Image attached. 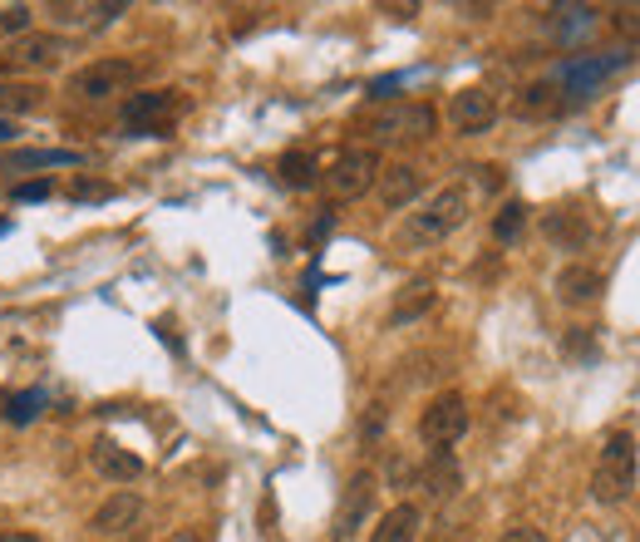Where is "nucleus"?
<instances>
[{"label":"nucleus","mask_w":640,"mask_h":542,"mask_svg":"<svg viewBox=\"0 0 640 542\" xmlns=\"http://www.w3.org/2000/svg\"><path fill=\"white\" fill-rule=\"evenodd\" d=\"M85 153L75 149H11L0 153V173H35V168H79Z\"/></svg>","instance_id":"nucleus-16"},{"label":"nucleus","mask_w":640,"mask_h":542,"mask_svg":"<svg viewBox=\"0 0 640 542\" xmlns=\"http://www.w3.org/2000/svg\"><path fill=\"white\" fill-rule=\"evenodd\" d=\"M428 306H434V287H428V281H409V287L399 291L395 311H389V326H409V320H419Z\"/></svg>","instance_id":"nucleus-22"},{"label":"nucleus","mask_w":640,"mask_h":542,"mask_svg":"<svg viewBox=\"0 0 640 542\" xmlns=\"http://www.w3.org/2000/svg\"><path fill=\"white\" fill-rule=\"evenodd\" d=\"M64 35H15L11 45H5V54H0V75H44V70H54V64L64 60Z\"/></svg>","instance_id":"nucleus-9"},{"label":"nucleus","mask_w":640,"mask_h":542,"mask_svg":"<svg viewBox=\"0 0 640 542\" xmlns=\"http://www.w3.org/2000/svg\"><path fill=\"white\" fill-rule=\"evenodd\" d=\"M601 291H606V277L587 262H572V266L556 272V297H562L566 306H587V301H597Z\"/></svg>","instance_id":"nucleus-15"},{"label":"nucleus","mask_w":640,"mask_h":542,"mask_svg":"<svg viewBox=\"0 0 640 542\" xmlns=\"http://www.w3.org/2000/svg\"><path fill=\"white\" fill-rule=\"evenodd\" d=\"M168 542H203V538H197V532H188V528H182V532H172Z\"/></svg>","instance_id":"nucleus-34"},{"label":"nucleus","mask_w":640,"mask_h":542,"mask_svg":"<svg viewBox=\"0 0 640 542\" xmlns=\"http://www.w3.org/2000/svg\"><path fill=\"white\" fill-rule=\"evenodd\" d=\"M419 522H424V508H419V503H395V508L374 522L370 542H414Z\"/></svg>","instance_id":"nucleus-18"},{"label":"nucleus","mask_w":640,"mask_h":542,"mask_svg":"<svg viewBox=\"0 0 640 542\" xmlns=\"http://www.w3.org/2000/svg\"><path fill=\"white\" fill-rule=\"evenodd\" d=\"M523 227H527V207H523V202H508V207L492 217V242L512 247L517 237H523Z\"/></svg>","instance_id":"nucleus-26"},{"label":"nucleus","mask_w":640,"mask_h":542,"mask_svg":"<svg viewBox=\"0 0 640 542\" xmlns=\"http://www.w3.org/2000/svg\"><path fill=\"white\" fill-rule=\"evenodd\" d=\"M44 409V394L40 390H25V394H5V419L11 425H30L35 415Z\"/></svg>","instance_id":"nucleus-27"},{"label":"nucleus","mask_w":640,"mask_h":542,"mask_svg":"<svg viewBox=\"0 0 640 542\" xmlns=\"http://www.w3.org/2000/svg\"><path fill=\"white\" fill-rule=\"evenodd\" d=\"M124 0H104V5H54V21L60 25H89V30H104L124 15Z\"/></svg>","instance_id":"nucleus-19"},{"label":"nucleus","mask_w":640,"mask_h":542,"mask_svg":"<svg viewBox=\"0 0 640 542\" xmlns=\"http://www.w3.org/2000/svg\"><path fill=\"white\" fill-rule=\"evenodd\" d=\"M498 542H547V538H542V532H537V528H508Z\"/></svg>","instance_id":"nucleus-32"},{"label":"nucleus","mask_w":640,"mask_h":542,"mask_svg":"<svg viewBox=\"0 0 640 542\" xmlns=\"http://www.w3.org/2000/svg\"><path fill=\"white\" fill-rule=\"evenodd\" d=\"M370 503H374V474H370V468H360V474L350 479V489H345L341 513H335V538L331 542H350L355 528L370 518Z\"/></svg>","instance_id":"nucleus-14"},{"label":"nucleus","mask_w":640,"mask_h":542,"mask_svg":"<svg viewBox=\"0 0 640 542\" xmlns=\"http://www.w3.org/2000/svg\"><path fill=\"white\" fill-rule=\"evenodd\" d=\"M463 434H469V400L459 390H444L438 400H428V409L419 415V439L434 454H448Z\"/></svg>","instance_id":"nucleus-6"},{"label":"nucleus","mask_w":640,"mask_h":542,"mask_svg":"<svg viewBox=\"0 0 640 542\" xmlns=\"http://www.w3.org/2000/svg\"><path fill=\"white\" fill-rule=\"evenodd\" d=\"M0 542H44V538L30 528H0Z\"/></svg>","instance_id":"nucleus-33"},{"label":"nucleus","mask_w":640,"mask_h":542,"mask_svg":"<svg viewBox=\"0 0 640 542\" xmlns=\"http://www.w3.org/2000/svg\"><path fill=\"white\" fill-rule=\"evenodd\" d=\"M69 192H75L79 202H104V198H114V188H108V182H94V178H75V182H69Z\"/></svg>","instance_id":"nucleus-28"},{"label":"nucleus","mask_w":640,"mask_h":542,"mask_svg":"<svg viewBox=\"0 0 640 542\" xmlns=\"http://www.w3.org/2000/svg\"><path fill=\"white\" fill-rule=\"evenodd\" d=\"M44 104V89L35 85H5L0 79V114H35Z\"/></svg>","instance_id":"nucleus-24"},{"label":"nucleus","mask_w":640,"mask_h":542,"mask_svg":"<svg viewBox=\"0 0 640 542\" xmlns=\"http://www.w3.org/2000/svg\"><path fill=\"white\" fill-rule=\"evenodd\" d=\"M11 134H15V128H11V124H5V118H0V143L11 139Z\"/></svg>","instance_id":"nucleus-35"},{"label":"nucleus","mask_w":640,"mask_h":542,"mask_svg":"<svg viewBox=\"0 0 640 542\" xmlns=\"http://www.w3.org/2000/svg\"><path fill=\"white\" fill-rule=\"evenodd\" d=\"M54 192V182H25V188H15V202H44Z\"/></svg>","instance_id":"nucleus-31"},{"label":"nucleus","mask_w":640,"mask_h":542,"mask_svg":"<svg viewBox=\"0 0 640 542\" xmlns=\"http://www.w3.org/2000/svg\"><path fill=\"white\" fill-rule=\"evenodd\" d=\"M380 153L374 149H345L341 159L325 168V192H331V202H355V198H364V192L374 188V178H380Z\"/></svg>","instance_id":"nucleus-7"},{"label":"nucleus","mask_w":640,"mask_h":542,"mask_svg":"<svg viewBox=\"0 0 640 542\" xmlns=\"http://www.w3.org/2000/svg\"><path fill=\"white\" fill-rule=\"evenodd\" d=\"M438 128V114L428 104H384L364 118V134L374 143H419Z\"/></svg>","instance_id":"nucleus-5"},{"label":"nucleus","mask_w":640,"mask_h":542,"mask_svg":"<svg viewBox=\"0 0 640 542\" xmlns=\"http://www.w3.org/2000/svg\"><path fill=\"white\" fill-rule=\"evenodd\" d=\"M448 118H453V128L459 134H483V128L498 124V99L488 94V89H459L453 94V104H448Z\"/></svg>","instance_id":"nucleus-12"},{"label":"nucleus","mask_w":640,"mask_h":542,"mask_svg":"<svg viewBox=\"0 0 640 542\" xmlns=\"http://www.w3.org/2000/svg\"><path fill=\"white\" fill-rule=\"evenodd\" d=\"M616 30L626 35V40H640V5H620V11H616Z\"/></svg>","instance_id":"nucleus-30"},{"label":"nucleus","mask_w":640,"mask_h":542,"mask_svg":"<svg viewBox=\"0 0 640 542\" xmlns=\"http://www.w3.org/2000/svg\"><path fill=\"white\" fill-rule=\"evenodd\" d=\"M469 207H473V192L469 188H438L434 198L419 207L414 217H409V227H405V242L409 247H434V242H444V237H453L463 223H469Z\"/></svg>","instance_id":"nucleus-1"},{"label":"nucleus","mask_w":640,"mask_h":542,"mask_svg":"<svg viewBox=\"0 0 640 542\" xmlns=\"http://www.w3.org/2000/svg\"><path fill=\"white\" fill-rule=\"evenodd\" d=\"M133 85H139V64L114 60V54H104V60H94L69 75V94H79V99H114V94H128Z\"/></svg>","instance_id":"nucleus-8"},{"label":"nucleus","mask_w":640,"mask_h":542,"mask_svg":"<svg viewBox=\"0 0 640 542\" xmlns=\"http://www.w3.org/2000/svg\"><path fill=\"white\" fill-rule=\"evenodd\" d=\"M380 202L384 207H409V202L424 192V173L409 168V163H389V168H380Z\"/></svg>","instance_id":"nucleus-17"},{"label":"nucleus","mask_w":640,"mask_h":542,"mask_svg":"<svg viewBox=\"0 0 640 542\" xmlns=\"http://www.w3.org/2000/svg\"><path fill=\"white\" fill-rule=\"evenodd\" d=\"M89 468L108 483H139L143 479V458L133 449H124L118 439H94L89 444Z\"/></svg>","instance_id":"nucleus-11"},{"label":"nucleus","mask_w":640,"mask_h":542,"mask_svg":"<svg viewBox=\"0 0 640 542\" xmlns=\"http://www.w3.org/2000/svg\"><path fill=\"white\" fill-rule=\"evenodd\" d=\"M424 489H428V499H434V503H444V499H453V493H459V464H453V454H434V458H428Z\"/></svg>","instance_id":"nucleus-21"},{"label":"nucleus","mask_w":640,"mask_h":542,"mask_svg":"<svg viewBox=\"0 0 640 542\" xmlns=\"http://www.w3.org/2000/svg\"><path fill=\"white\" fill-rule=\"evenodd\" d=\"M630 64V50H606V54H576V60H566L562 70H556V94L562 99H591L601 85H606L611 75H620Z\"/></svg>","instance_id":"nucleus-4"},{"label":"nucleus","mask_w":640,"mask_h":542,"mask_svg":"<svg viewBox=\"0 0 640 542\" xmlns=\"http://www.w3.org/2000/svg\"><path fill=\"white\" fill-rule=\"evenodd\" d=\"M30 5H5V11H0V30H21L25 35V25H30Z\"/></svg>","instance_id":"nucleus-29"},{"label":"nucleus","mask_w":640,"mask_h":542,"mask_svg":"<svg viewBox=\"0 0 640 542\" xmlns=\"http://www.w3.org/2000/svg\"><path fill=\"white\" fill-rule=\"evenodd\" d=\"M277 173H281V182H286V188H296V192H310L320 182V163H316V153H306V149L281 153Z\"/></svg>","instance_id":"nucleus-20"},{"label":"nucleus","mask_w":640,"mask_h":542,"mask_svg":"<svg viewBox=\"0 0 640 542\" xmlns=\"http://www.w3.org/2000/svg\"><path fill=\"white\" fill-rule=\"evenodd\" d=\"M562 109V94H556L552 79H542V85H527L523 99H517V114L523 118H542V114H556Z\"/></svg>","instance_id":"nucleus-23"},{"label":"nucleus","mask_w":640,"mask_h":542,"mask_svg":"<svg viewBox=\"0 0 640 542\" xmlns=\"http://www.w3.org/2000/svg\"><path fill=\"white\" fill-rule=\"evenodd\" d=\"M630 489H636V439L630 434H611L597 454V468H591V499L597 503H626Z\"/></svg>","instance_id":"nucleus-3"},{"label":"nucleus","mask_w":640,"mask_h":542,"mask_svg":"<svg viewBox=\"0 0 640 542\" xmlns=\"http://www.w3.org/2000/svg\"><path fill=\"white\" fill-rule=\"evenodd\" d=\"M542 237L547 242H556L562 252H581V247L597 237V223H591L581 207H556V213L542 217Z\"/></svg>","instance_id":"nucleus-13"},{"label":"nucleus","mask_w":640,"mask_h":542,"mask_svg":"<svg viewBox=\"0 0 640 542\" xmlns=\"http://www.w3.org/2000/svg\"><path fill=\"white\" fill-rule=\"evenodd\" d=\"M188 114V94L182 89H143V94H128L124 99V134H143V139H168L178 118Z\"/></svg>","instance_id":"nucleus-2"},{"label":"nucleus","mask_w":640,"mask_h":542,"mask_svg":"<svg viewBox=\"0 0 640 542\" xmlns=\"http://www.w3.org/2000/svg\"><path fill=\"white\" fill-rule=\"evenodd\" d=\"M556 35L562 40H576V35H587L591 25H597V11L591 5H556Z\"/></svg>","instance_id":"nucleus-25"},{"label":"nucleus","mask_w":640,"mask_h":542,"mask_svg":"<svg viewBox=\"0 0 640 542\" xmlns=\"http://www.w3.org/2000/svg\"><path fill=\"white\" fill-rule=\"evenodd\" d=\"M143 522V499L139 493H108L104 503L94 508V518H89V532L94 538H128V532Z\"/></svg>","instance_id":"nucleus-10"}]
</instances>
